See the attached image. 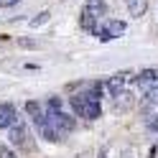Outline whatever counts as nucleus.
Listing matches in <instances>:
<instances>
[{"label":"nucleus","mask_w":158,"mask_h":158,"mask_svg":"<svg viewBox=\"0 0 158 158\" xmlns=\"http://www.w3.org/2000/svg\"><path fill=\"white\" fill-rule=\"evenodd\" d=\"M105 94V87L102 84H94L92 89H84L82 94H72V110L79 117H87V120H97L102 115V105H100V97Z\"/></svg>","instance_id":"nucleus-1"},{"label":"nucleus","mask_w":158,"mask_h":158,"mask_svg":"<svg viewBox=\"0 0 158 158\" xmlns=\"http://www.w3.org/2000/svg\"><path fill=\"white\" fill-rule=\"evenodd\" d=\"M8 140H10V145H18V148H33L31 140H28V127L23 123H15L8 130Z\"/></svg>","instance_id":"nucleus-2"},{"label":"nucleus","mask_w":158,"mask_h":158,"mask_svg":"<svg viewBox=\"0 0 158 158\" xmlns=\"http://www.w3.org/2000/svg\"><path fill=\"white\" fill-rule=\"evenodd\" d=\"M48 115H51V120H54V125L59 127V133H72L74 127H77V123H74V117L69 115V112H64V110H48Z\"/></svg>","instance_id":"nucleus-3"},{"label":"nucleus","mask_w":158,"mask_h":158,"mask_svg":"<svg viewBox=\"0 0 158 158\" xmlns=\"http://www.w3.org/2000/svg\"><path fill=\"white\" fill-rule=\"evenodd\" d=\"M18 123V110L10 102H0V130H10Z\"/></svg>","instance_id":"nucleus-4"},{"label":"nucleus","mask_w":158,"mask_h":158,"mask_svg":"<svg viewBox=\"0 0 158 158\" xmlns=\"http://www.w3.org/2000/svg\"><path fill=\"white\" fill-rule=\"evenodd\" d=\"M135 87L138 89H153V87H158V72L156 69H145V72H140L135 77Z\"/></svg>","instance_id":"nucleus-5"},{"label":"nucleus","mask_w":158,"mask_h":158,"mask_svg":"<svg viewBox=\"0 0 158 158\" xmlns=\"http://www.w3.org/2000/svg\"><path fill=\"white\" fill-rule=\"evenodd\" d=\"M125 21H107L105 23V31L100 33V38L102 41H112V38H117V36H123L125 33Z\"/></svg>","instance_id":"nucleus-6"},{"label":"nucleus","mask_w":158,"mask_h":158,"mask_svg":"<svg viewBox=\"0 0 158 158\" xmlns=\"http://www.w3.org/2000/svg\"><path fill=\"white\" fill-rule=\"evenodd\" d=\"M84 13L89 15V18H94V21H100V18H105L107 13H110V8H107L105 0H89L87 8H84Z\"/></svg>","instance_id":"nucleus-7"},{"label":"nucleus","mask_w":158,"mask_h":158,"mask_svg":"<svg viewBox=\"0 0 158 158\" xmlns=\"http://www.w3.org/2000/svg\"><path fill=\"white\" fill-rule=\"evenodd\" d=\"M112 102H115V107H117V110H127V107H130L133 105V92L130 89H123V92H117L115 97H112Z\"/></svg>","instance_id":"nucleus-8"},{"label":"nucleus","mask_w":158,"mask_h":158,"mask_svg":"<svg viewBox=\"0 0 158 158\" xmlns=\"http://www.w3.org/2000/svg\"><path fill=\"white\" fill-rule=\"evenodd\" d=\"M148 10V0H127V13L133 18H140Z\"/></svg>","instance_id":"nucleus-9"},{"label":"nucleus","mask_w":158,"mask_h":158,"mask_svg":"<svg viewBox=\"0 0 158 158\" xmlns=\"http://www.w3.org/2000/svg\"><path fill=\"white\" fill-rule=\"evenodd\" d=\"M143 120H145V125L151 127L153 133H158V115H156V110H145V115H143Z\"/></svg>","instance_id":"nucleus-10"},{"label":"nucleus","mask_w":158,"mask_h":158,"mask_svg":"<svg viewBox=\"0 0 158 158\" xmlns=\"http://www.w3.org/2000/svg\"><path fill=\"white\" fill-rule=\"evenodd\" d=\"M46 21H48V10H41L38 15H33V18H31V28H38V26H44Z\"/></svg>","instance_id":"nucleus-11"},{"label":"nucleus","mask_w":158,"mask_h":158,"mask_svg":"<svg viewBox=\"0 0 158 158\" xmlns=\"http://www.w3.org/2000/svg\"><path fill=\"white\" fill-rule=\"evenodd\" d=\"M0 158H18V156H15L8 145H0Z\"/></svg>","instance_id":"nucleus-12"},{"label":"nucleus","mask_w":158,"mask_h":158,"mask_svg":"<svg viewBox=\"0 0 158 158\" xmlns=\"http://www.w3.org/2000/svg\"><path fill=\"white\" fill-rule=\"evenodd\" d=\"M48 110H61V100H59V97H51V100H48Z\"/></svg>","instance_id":"nucleus-13"},{"label":"nucleus","mask_w":158,"mask_h":158,"mask_svg":"<svg viewBox=\"0 0 158 158\" xmlns=\"http://www.w3.org/2000/svg\"><path fill=\"white\" fill-rule=\"evenodd\" d=\"M21 0H0V5H5V8H10V5H18Z\"/></svg>","instance_id":"nucleus-14"}]
</instances>
